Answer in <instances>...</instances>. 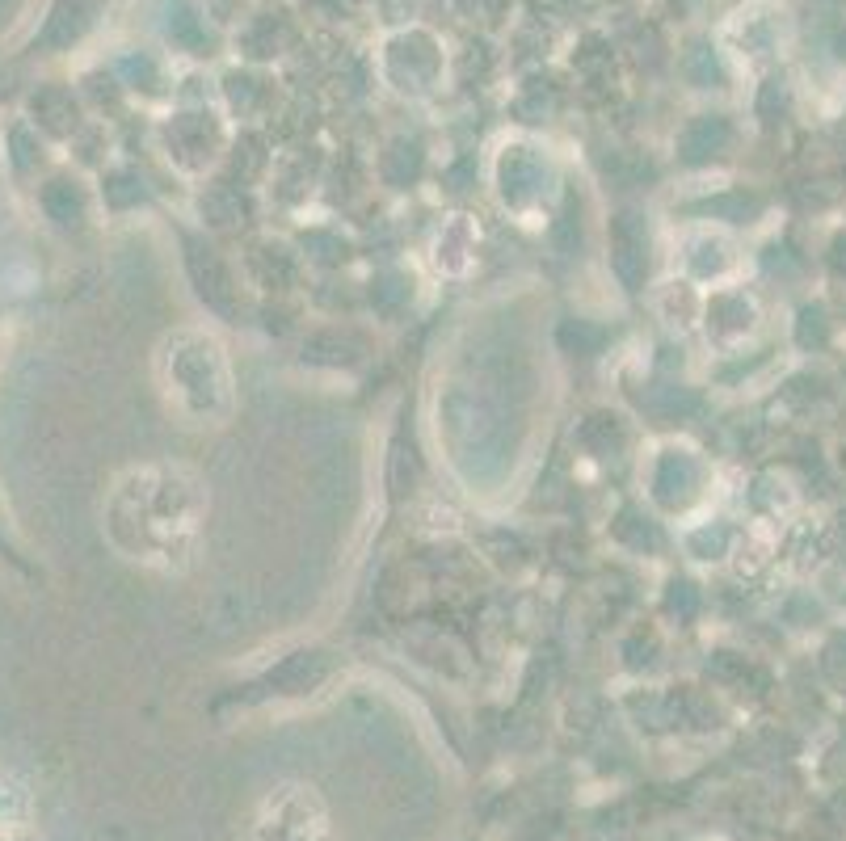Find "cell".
I'll use <instances>...</instances> for the list:
<instances>
[{"label": "cell", "instance_id": "1", "mask_svg": "<svg viewBox=\"0 0 846 841\" xmlns=\"http://www.w3.org/2000/svg\"><path fill=\"white\" fill-rule=\"evenodd\" d=\"M127 509L123 518H144L135 526V560L181 568L203 535L207 488L186 467H144L127 476Z\"/></svg>", "mask_w": 846, "mask_h": 841}, {"label": "cell", "instance_id": "2", "mask_svg": "<svg viewBox=\"0 0 846 841\" xmlns=\"http://www.w3.org/2000/svg\"><path fill=\"white\" fill-rule=\"evenodd\" d=\"M165 383L181 413L224 417L232 408L228 358L211 333H177L165 345Z\"/></svg>", "mask_w": 846, "mask_h": 841}]
</instances>
